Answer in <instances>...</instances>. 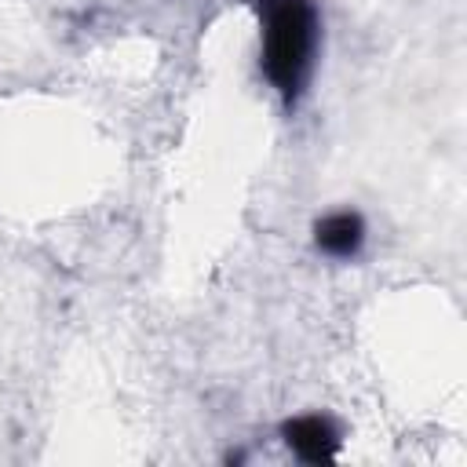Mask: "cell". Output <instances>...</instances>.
<instances>
[{"instance_id": "obj_3", "label": "cell", "mask_w": 467, "mask_h": 467, "mask_svg": "<svg viewBox=\"0 0 467 467\" xmlns=\"http://www.w3.org/2000/svg\"><path fill=\"white\" fill-rule=\"evenodd\" d=\"M314 244L332 259H354L365 244V219L350 208L328 212L314 223Z\"/></svg>"}, {"instance_id": "obj_2", "label": "cell", "mask_w": 467, "mask_h": 467, "mask_svg": "<svg viewBox=\"0 0 467 467\" xmlns=\"http://www.w3.org/2000/svg\"><path fill=\"white\" fill-rule=\"evenodd\" d=\"M281 438L285 445L306 460V463H328L339 456V427L332 416L325 412H303V416H292L281 423Z\"/></svg>"}, {"instance_id": "obj_1", "label": "cell", "mask_w": 467, "mask_h": 467, "mask_svg": "<svg viewBox=\"0 0 467 467\" xmlns=\"http://www.w3.org/2000/svg\"><path fill=\"white\" fill-rule=\"evenodd\" d=\"M259 15V66L277 99L292 109L314 73L317 40H321V18L314 0H252Z\"/></svg>"}]
</instances>
